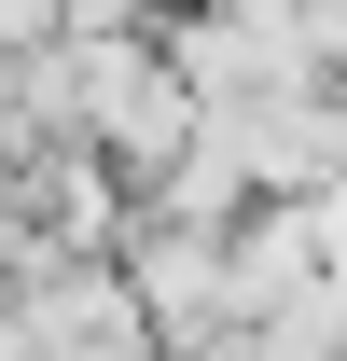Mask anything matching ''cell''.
Wrapping results in <instances>:
<instances>
[{
	"label": "cell",
	"mask_w": 347,
	"mask_h": 361,
	"mask_svg": "<svg viewBox=\"0 0 347 361\" xmlns=\"http://www.w3.org/2000/svg\"><path fill=\"white\" fill-rule=\"evenodd\" d=\"M70 42V0H0V56H42Z\"/></svg>",
	"instance_id": "1"
}]
</instances>
